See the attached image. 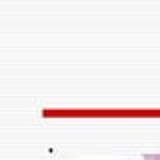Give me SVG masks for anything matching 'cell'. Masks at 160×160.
<instances>
[{"mask_svg": "<svg viewBox=\"0 0 160 160\" xmlns=\"http://www.w3.org/2000/svg\"><path fill=\"white\" fill-rule=\"evenodd\" d=\"M144 160H160V154H146Z\"/></svg>", "mask_w": 160, "mask_h": 160, "instance_id": "cell-1", "label": "cell"}]
</instances>
